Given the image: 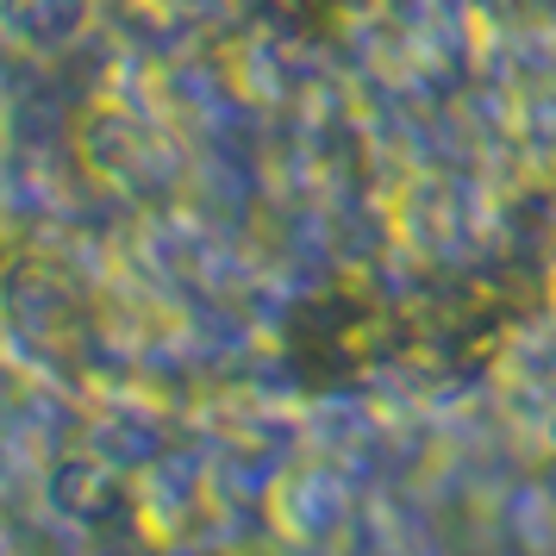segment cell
I'll use <instances>...</instances> for the list:
<instances>
[{
	"instance_id": "cell-6",
	"label": "cell",
	"mask_w": 556,
	"mask_h": 556,
	"mask_svg": "<svg viewBox=\"0 0 556 556\" xmlns=\"http://www.w3.org/2000/svg\"><path fill=\"white\" fill-rule=\"evenodd\" d=\"M544 451L556 456V401H551V413H544Z\"/></svg>"
},
{
	"instance_id": "cell-3",
	"label": "cell",
	"mask_w": 556,
	"mask_h": 556,
	"mask_svg": "<svg viewBox=\"0 0 556 556\" xmlns=\"http://www.w3.org/2000/svg\"><path fill=\"white\" fill-rule=\"evenodd\" d=\"M88 451H101V456H113L119 469L144 476V469H156V463L169 456V431L156 426L151 413H138V406H113V413H101V419H94V431H88Z\"/></svg>"
},
{
	"instance_id": "cell-4",
	"label": "cell",
	"mask_w": 556,
	"mask_h": 556,
	"mask_svg": "<svg viewBox=\"0 0 556 556\" xmlns=\"http://www.w3.org/2000/svg\"><path fill=\"white\" fill-rule=\"evenodd\" d=\"M344 513H351V494L326 469H301V476H288V488H281V519H288L294 538H326V531L344 526Z\"/></svg>"
},
{
	"instance_id": "cell-1",
	"label": "cell",
	"mask_w": 556,
	"mask_h": 556,
	"mask_svg": "<svg viewBox=\"0 0 556 556\" xmlns=\"http://www.w3.org/2000/svg\"><path fill=\"white\" fill-rule=\"evenodd\" d=\"M45 513L76 531H113L144 513V481L101 451H70L45 469Z\"/></svg>"
},
{
	"instance_id": "cell-5",
	"label": "cell",
	"mask_w": 556,
	"mask_h": 556,
	"mask_svg": "<svg viewBox=\"0 0 556 556\" xmlns=\"http://www.w3.org/2000/svg\"><path fill=\"white\" fill-rule=\"evenodd\" d=\"M81 151H88V163H101L106 176H126V169H144L151 138H144V126H138L131 113L94 106V113L81 119Z\"/></svg>"
},
{
	"instance_id": "cell-2",
	"label": "cell",
	"mask_w": 556,
	"mask_h": 556,
	"mask_svg": "<svg viewBox=\"0 0 556 556\" xmlns=\"http://www.w3.org/2000/svg\"><path fill=\"white\" fill-rule=\"evenodd\" d=\"M94 26V0H0V38L20 51H70Z\"/></svg>"
}]
</instances>
